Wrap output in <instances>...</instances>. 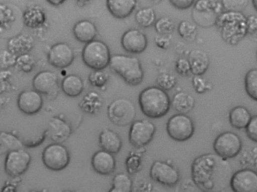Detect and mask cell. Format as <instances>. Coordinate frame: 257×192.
Segmentation results:
<instances>
[{
  "label": "cell",
  "mask_w": 257,
  "mask_h": 192,
  "mask_svg": "<svg viewBox=\"0 0 257 192\" xmlns=\"http://www.w3.org/2000/svg\"><path fill=\"white\" fill-rule=\"evenodd\" d=\"M232 174L226 159L218 154L206 153L195 158L191 167L195 185L204 191H220L230 185Z\"/></svg>",
  "instance_id": "cell-1"
},
{
  "label": "cell",
  "mask_w": 257,
  "mask_h": 192,
  "mask_svg": "<svg viewBox=\"0 0 257 192\" xmlns=\"http://www.w3.org/2000/svg\"><path fill=\"white\" fill-rule=\"evenodd\" d=\"M247 17L241 12L225 11L216 17L214 25L228 45L238 44L247 35Z\"/></svg>",
  "instance_id": "cell-2"
},
{
  "label": "cell",
  "mask_w": 257,
  "mask_h": 192,
  "mask_svg": "<svg viewBox=\"0 0 257 192\" xmlns=\"http://www.w3.org/2000/svg\"><path fill=\"white\" fill-rule=\"evenodd\" d=\"M138 100L142 112L151 118H158L165 116L171 105L167 92L158 86L145 88L140 92Z\"/></svg>",
  "instance_id": "cell-3"
},
{
  "label": "cell",
  "mask_w": 257,
  "mask_h": 192,
  "mask_svg": "<svg viewBox=\"0 0 257 192\" xmlns=\"http://www.w3.org/2000/svg\"><path fill=\"white\" fill-rule=\"evenodd\" d=\"M109 66L127 84L137 86L144 79V72L140 60L123 54L111 56Z\"/></svg>",
  "instance_id": "cell-4"
},
{
  "label": "cell",
  "mask_w": 257,
  "mask_h": 192,
  "mask_svg": "<svg viewBox=\"0 0 257 192\" xmlns=\"http://www.w3.org/2000/svg\"><path fill=\"white\" fill-rule=\"evenodd\" d=\"M110 58L108 47L99 40L86 43L82 52L84 64L94 70H103L109 66Z\"/></svg>",
  "instance_id": "cell-5"
},
{
  "label": "cell",
  "mask_w": 257,
  "mask_h": 192,
  "mask_svg": "<svg viewBox=\"0 0 257 192\" xmlns=\"http://www.w3.org/2000/svg\"><path fill=\"white\" fill-rule=\"evenodd\" d=\"M107 114L114 124L125 126L134 121L136 114V108L131 100L120 98L113 100L109 105Z\"/></svg>",
  "instance_id": "cell-6"
},
{
  "label": "cell",
  "mask_w": 257,
  "mask_h": 192,
  "mask_svg": "<svg viewBox=\"0 0 257 192\" xmlns=\"http://www.w3.org/2000/svg\"><path fill=\"white\" fill-rule=\"evenodd\" d=\"M168 134L177 141H184L194 134L195 128L192 119L186 114L178 113L172 116L166 124Z\"/></svg>",
  "instance_id": "cell-7"
},
{
  "label": "cell",
  "mask_w": 257,
  "mask_h": 192,
  "mask_svg": "<svg viewBox=\"0 0 257 192\" xmlns=\"http://www.w3.org/2000/svg\"><path fill=\"white\" fill-rule=\"evenodd\" d=\"M213 147L215 153L224 158L236 156L240 151L241 140L236 133L225 131L218 135L213 142Z\"/></svg>",
  "instance_id": "cell-8"
},
{
  "label": "cell",
  "mask_w": 257,
  "mask_h": 192,
  "mask_svg": "<svg viewBox=\"0 0 257 192\" xmlns=\"http://www.w3.org/2000/svg\"><path fill=\"white\" fill-rule=\"evenodd\" d=\"M42 160L48 168L58 171L63 169L68 165L70 155L64 146L59 143H52L44 149Z\"/></svg>",
  "instance_id": "cell-9"
},
{
  "label": "cell",
  "mask_w": 257,
  "mask_h": 192,
  "mask_svg": "<svg viewBox=\"0 0 257 192\" xmlns=\"http://www.w3.org/2000/svg\"><path fill=\"white\" fill-rule=\"evenodd\" d=\"M155 132V125L148 120L133 121L129 131V141L137 148L144 147L151 141Z\"/></svg>",
  "instance_id": "cell-10"
},
{
  "label": "cell",
  "mask_w": 257,
  "mask_h": 192,
  "mask_svg": "<svg viewBox=\"0 0 257 192\" xmlns=\"http://www.w3.org/2000/svg\"><path fill=\"white\" fill-rule=\"evenodd\" d=\"M150 176L154 180L167 186L176 184L180 179L179 171L171 164L161 160L153 162Z\"/></svg>",
  "instance_id": "cell-11"
},
{
  "label": "cell",
  "mask_w": 257,
  "mask_h": 192,
  "mask_svg": "<svg viewBox=\"0 0 257 192\" xmlns=\"http://www.w3.org/2000/svg\"><path fill=\"white\" fill-rule=\"evenodd\" d=\"M31 160L30 154L23 149L11 151L5 159V171L11 176H18L27 170Z\"/></svg>",
  "instance_id": "cell-12"
},
{
  "label": "cell",
  "mask_w": 257,
  "mask_h": 192,
  "mask_svg": "<svg viewBox=\"0 0 257 192\" xmlns=\"http://www.w3.org/2000/svg\"><path fill=\"white\" fill-rule=\"evenodd\" d=\"M230 186L235 192H257V172L251 169H242L234 173Z\"/></svg>",
  "instance_id": "cell-13"
},
{
  "label": "cell",
  "mask_w": 257,
  "mask_h": 192,
  "mask_svg": "<svg viewBox=\"0 0 257 192\" xmlns=\"http://www.w3.org/2000/svg\"><path fill=\"white\" fill-rule=\"evenodd\" d=\"M121 45L123 50L128 53L141 54L147 48L148 39L145 33L140 30L131 28L122 34Z\"/></svg>",
  "instance_id": "cell-14"
},
{
  "label": "cell",
  "mask_w": 257,
  "mask_h": 192,
  "mask_svg": "<svg viewBox=\"0 0 257 192\" xmlns=\"http://www.w3.org/2000/svg\"><path fill=\"white\" fill-rule=\"evenodd\" d=\"M32 84L35 90L49 97L55 96L59 85L57 75L50 71H43L34 77Z\"/></svg>",
  "instance_id": "cell-15"
},
{
  "label": "cell",
  "mask_w": 257,
  "mask_h": 192,
  "mask_svg": "<svg viewBox=\"0 0 257 192\" xmlns=\"http://www.w3.org/2000/svg\"><path fill=\"white\" fill-rule=\"evenodd\" d=\"M74 52L71 47L65 43H58L50 48L48 54L49 63L55 67L64 68L73 62Z\"/></svg>",
  "instance_id": "cell-16"
},
{
  "label": "cell",
  "mask_w": 257,
  "mask_h": 192,
  "mask_svg": "<svg viewBox=\"0 0 257 192\" xmlns=\"http://www.w3.org/2000/svg\"><path fill=\"white\" fill-rule=\"evenodd\" d=\"M43 99L40 93L35 90L22 92L18 98V106L23 113L32 115L38 112L43 105Z\"/></svg>",
  "instance_id": "cell-17"
},
{
  "label": "cell",
  "mask_w": 257,
  "mask_h": 192,
  "mask_svg": "<svg viewBox=\"0 0 257 192\" xmlns=\"http://www.w3.org/2000/svg\"><path fill=\"white\" fill-rule=\"evenodd\" d=\"M91 164L97 173L102 175H109L114 171L116 163L112 154L102 149L93 154L91 159Z\"/></svg>",
  "instance_id": "cell-18"
},
{
  "label": "cell",
  "mask_w": 257,
  "mask_h": 192,
  "mask_svg": "<svg viewBox=\"0 0 257 192\" xmlns=\"http://www.w3.org/2000/svg\"><path fill=\"white\" fill-rule=\"evenodd\" d=\"M35 40L30 34L21 33L10 38L7 43L8 50L15 55L28 53L34 47Z\"/></svg>",
  "instance_id": "cell-19"
},
{
  "label": "cell",
  "mask_w": 257,
  "mask_h": 192,
  "mask_svg": "<svg viewBox=\"0 0 257 192\" xmlns=\"http://www.w3.org/2000/svg\"><path fill=\"white\" fill-rule=\"evenodd\" d=\"M71 132L70 126L58 117H53L49 122L47 134L52 140L56 143H60L66 140Z\"/></svg>",
  "instance_id": "cell-20"
},
{
  "label": "cell",
  "mask_w": 257,
  "mask_h": 192,
  "mask_svg": "<svg viewBox=\"0 0 257 192\" xmlns=\"http://www.w3.org/2000/svg\"><path fill=\"white\" fill-rule=\"evenodd\" d=\"M137 0H106V7L114 18L123 19L129 17L135 11Z\"/></svg>",
  "instance_id": "cell-21"
},
{
  "label": "cell",
  "mask_w": 257,
  "mask_h": 192,
  "mask_svg": "<svg viewBox=\"0 0 257 192\" xmlns=\"http://www.w3.org/2000/svg\"><path fill=\"white\" fill-rule=\"evenodd\" d=\"M191 74L194 75H203L208 70L210 60L205 52L200 49L191 50L188 54Z\"/></svg>",
  "instance_id": "cell-22"
},
{
  "label": "cell",
  "mask_w": 257,
  "mask_h": 192,
  "mask_svg": "<svg viewBox=\"0 0 257 192\" xmlns=\"http://www.w3.org/2000/svg\"><path fill=\"white\" fill-rule=\"evenodd\" d=\"M73 33L77 40L86 44L94 40L97 35V30L92 22L82 20L75 24Z\"/></svg>",
  "instance_id": "cell-23"
},
{
  "label": "cell",
  "mask_w": 257,
  "mask_h": 192,
  "mask_svg": "<svg viewBox=\"0 0 257 192\" xmlns=\"http://www.w3.org/2000/svg\"><path fill=\"white\" fill-rule=\"evenodd\" d=\"M99 143L103 150L112 154L118 153L122 146V140L115 131L105 129L99 134Z\"/></svg>",
  "instance_id": "cell-24"
},
{
  "label": "cell",
  "mask_w": 257,
  "mask_h": 192,
  "mask_svg": "<svg viewBox=\"0 0 257 192\" xmlns=\"http://www.w3.org/2000/svg\"><path fill=\"white\" fill-rule=\"evenodd\" d=\"M25 25L32 29H36L44 25L46 21L45 13L40 6H31L25 10L23 13Z\"/></svg>",
  "instance_id": "cell-25"
},
{
  "label": "cell",
  "mask_w": 257,
  "mask_h": 192,
  "mask_svg": "<svg viewBox=\"0 0 257 192\" xmlns=\"http://www.w3.org/2000/svg\"><path fill=\"white\" fill-rule=\"evenodd\" d=\"M171 105L173 109L179 113L186 114L194 108L195 99L189 93L180 91L173 95Z\"/></svg>",
  "instance_id": "cell-26"
},
{
  "label": "cell",
  "mask_w": 257,
  "mask_h": 192,
  "mask_svg": "<svg viewBox=\"0 0 257 192\" xmlns=\"http://www.w3.org/2000/svg\"><path fill=\"white\" fill-rule=\"evenodd\" d=\"M251 116L244 107L238 106L233 108L229 113V121L231 125L237 129L245 128Z\"/></svg>",
  "instance_id": "cell-27"
},
{
  "label": "cell",
  "mask_w": 257,
  "mask_h": 192,
  "mask_svg": "<svg viewBox=\"0 0 257 192\" xmlns=\"http://www.w3.org/2000/svg\"><path fill=\"white\" fill-rule=\"evenodd\" d=\"M61 88L64 93L70 97H77L82 92L84 84L81 78L76 75H69L62 80Z\"/></svg>",
  "instance_id": "cell-28"
},
{
  "label": "cell",
  "mask_w": 257,
  "mask_h": 192,
  "mask_svg": "<svg viewBox=\"0 0 257 192\" xmlns=\"http://www.w3.org/2000/svg\"><path fill=\"white\" fill-rule=\"evenodd\" d=\"M23 149L22 141L13 134L2 131L0 134V153L1 154L11 151Z\"/></svg>",
  "instance_id": "cell-29"
},
{
  "label": "cell",
  "mask_w": 257,
  "mask_h": 192,
  "mask_svg": "<svg viewBox=\"0 0 257 192\" xmlns=\"http://www.w3.org/2000/svg\"><path fill=\"white\" fill-rule=\"evenodd\" d=\"M135 19L139 26L147 28L154 25L156 21V16L155 12L152 8L143 7L136 12Z\"/></svg>",
  "instance_id": "cell-30"
},
{
  "label": "cell",
  "mask_w": 257,
  "mask_h": 192,
  "mask_svg": "<svg viewBox=\"0 0 257 192\" xmlns=\"http://www.w3.org/2000/svg\"><path fill=\"white\" fill-rule=\"evenodd\" d=\"M194 9L199 13H212L217 16L223 12V7L218 0H197Z\"/></svg>",
  "instance_id": "cell-31"
},
{
  "label": "cell",
  "mask_w": 257,
  "mask_h": 192,
  "mask_svg": "<svg viewBox=\"0 0 257 192\" xmlns=\"http://www.w3.org/2000/svg\"><path fill=\"white\" fill-rule=\"evenodd\" d=\"M133 181L126 174L122 172L115 174L112 179L110 192H130L132 191Z\"/></svg>",
  "instance_id": "cell-32"
},
{
  "label": "cell",
  "mask_w": 257,
  "mask_h": 192,
  "mask_svg": "<svg viewBox=\"0 0 257 192\" xmlns=\"http://www.w3.org/2000/svg\"><path fill=\"white\" fill-rule=\"evenodd\" d=\"M144 146L138 148L137 151H132L125 160L127 172L131 174L137 172L141 167V155L145 152Z\"/></svg>",
  "instance_id": "cell-33"
},
{
  "label": "cell",
  "mask_w": 257,
  "mask_h": 192,
  "mask_svg": "<svg viewBox=\"0 0 257 192\" xmlns=\"http://www.w3.org/2000/svg\"><path fill=\"white\" fill-rule=\"evenodd\" d=\"M244 82L247 94L257 101V68L250 69L246 72Z\"/></svg>",
  "instance_id": "cell-34"
},
{
  "label": "cell",
  "mask_w": 257,
  "mask_h": 192,
  "mask_svg": "<svg viewBox=\"0 0 257 192\" xmlns=\"http://www.w3.org/2000/svg\"><path fill=\"white\" fill-rule=\"evenodd\" d=\"M177 32L179 36L187 41H193L197 35L196 25L188 21H181L177 27Z\"/></svg>",
  "instance_id": "cell-35"
},
{
  "label": "cell",
  "mask_w": 257,
  "mask_h": 192,
  "mask_svg": "<svg viewBox=\"0 0 257 192\" xmlns=\"http://www.w3.org/2000/svg\"><path fill=\"white\" fill-rule=\"evenodd\" d=\"M154 27L156 32L159 35H171L173 32L175 25L174 21L169 17L163 16L156 21Z\"/></svg>",
  "instance_id": "cell-36"
},
{
  "label": "cell",
  "mask_w": 257,
  "mask_h": 192,
  "mask_svg": "<svg viewBox=\"0 0 257 192\" xmlns=\"http://www.w3.org/2000/svg\"><path fill=\"white\" fill-rule=\"evenodd\" d=\"M177 82V80L176 76L167 72L160 73L156 78L158 86L166 91L174 88Z\"/></svg>",
  "instance_id": "cell-37"
},
{
  "label": "cell",
  "mask_w": 257,
  "mask_h": 192,
  "mask_svg": "<svg viewBox=\"0 0 257 192\" xmlns=\"http://www.w3.org/2000/svg\"><path fill=\"white\" fill-rule=\"evenodd\" d=\"M35 63L34 57L28 53L18 56L16 65L22 71L28 73L33 69Z\"/></svg>",
  "instance_id": "cell-38"
},
{
  "label": "cell",
  "mask_w": 257,
  "mask_h": 192,
  "mask_svg": "<svg viewBox=\"0 0 257 192\" xmlns=\"http://www.w3.org/2000/svg\"><path fill=\"white\" fill-rule=\"evenodd\" d=\"M225 11L242 12L245 9L248 0H221Z\"/></svg>",
  "instance_id": "cell-39"
},
{
  "label": "cell",
  "mask_w": 257,
  "mask_h": 192,
  "mask_svg": "<svg viewBox=\"0 0 257 192\" xmlns=\"http://www.w3.org/2000/svg\"><path fill=\"white\" fill-rule=\"evenodd\" d=\"M192 83L194 90L198 94L204 93L212 88L211 84L202 75H194Z\"/></svg>",
  "instance_id": "cell-40"
},
{
  "label": "cell",
  "mask_w": 257,
  "mask_h": 192,
  "mask_svg": "<svg viewBox=\"0 0 257 192\" xmlns=\"http://www.w3.org/2000/svg\"><path fill=\"white\" fill-rule=\"evenodd\" d=\"M102 70H94L90 74L88 79L92 85L101 87L107 82L109 76L106 72Z\"/></svg>",
  "instance_id": "cell-41"
},
{
  "label": "cell",
  "mask_w": 257,
  "mask_h": 192,
  "mask_svg": "<svg viewBox=\"0 0 257 192\" xmlns=\"http://www.w3.org/2000/svg\"><path fill=\"white\" fill-rule=\"evenodd\" d=\"M17 56L10 51H3L1 53V68L7 69L16 64Z\"/></svg>",
  "instance_id": "cell-42"
},
{
  "label": "cell",
  "mask_w": 257,
  "mask_h": 192,
  "mask_svg": "<svg viewBox=\"0 0 257 192\" xmlns=\"http://www.w3.org/2000/svg\"><path fill=\"white\" fill-rule=\"evenodd\" d=\"M175 68L176 72L182 76H187L191 73V67L188 59L179 58L175 62Z\"/></svg>",
  "instance_id": "cell-43"
},
{
  "label": "cell",
  "mask_w": 257,
  "mask_h": 192,
  "mask_svg": "<svg viewBox=\"0 0 257 192\" xmlns=\"http://www.w3.org/2000/svg\"><path fill=\"white\" fill-rule=\"evenodd\" d=\"M245 131L247 136L251 140L257 142V115L251 117L245 128Z\"/></svg>",
  "instance_id": "cell-44"
},
{
  "label": "cell",
  "mask_w": 257,
  "mask_h": 192,
  "mask_svg": "<svg viewBox=\"0 0 257 192\" xmlns=\"http://www.w3.org/2000/svg\"><path fill=\"white\" fill-rule=\"evenodd\" d=\"M171 35H159L154 38V43L159 48L163 50L168 49L171 45Z\"/></svg>",
  "instance_id": "cell-45"
},
{
  "label": "cell",
  "mask_w": 257,
  "mask_h": 192,
  "mask_svg": "<svg viewBox=\"0 0 257 192\" xmlns=\"http://www.w3.org/2000/svg\"><path fill=\"white\" fill-rule=\"evenodd\" d=\"M13 13L11 8L7 5L1 4V26L6 24H9L13 20Z\"/></svg>",
  "instance_id": "cell-46"
},
{
  "label": "cell",
  "mask_w": 257,
  "mask_h": 192,
  "mask_svg": "<svg viewBox=\"0 0 257 192\" xmlns=\"http://www.w3.org/2000/svg\"><path fill=\"white\" fill-rule=\"evenodd\" d=\"M247 35L257 37V16L250 15L247 17Z\"/></svg>",
  "instance_id": "cell-47"
},
{
  "label": "cell",
  "mask_w": 257,
  "mask_h": 192,
  "mask_svg": "<svg viewBox=\"0 0 257 192\" xmlns=\"http://www.w3.org/2000/svg\"><path fill=\"white\" fill-rule=\"evenodd\" d=\"M139 191H150L152 189L151 182L143 178L139 179L133 183V189Z\"/></svg>",
  "instance_id": "cell-48"
},
{
  "label": "cell",
  "mask_w": 257,
  "mask_h": 192,
  "mask_svg": "<svg viewBox=\"0 0 257 192\" xmlns=\"http://www.w3.org/2000/svg\"><path fill=\"white\" fill-rule=\"evenodd\" d=\"M169 2L174 8L181 10H187L195 3V0H169Z\"/></svg>",
  "instance_id": "cell-49"
},
{
  "label": "cell",
  "mask_w": 257,
  "mask_h": 192,
  "mask_svg": "<svg viewBox=\"0 0 257 192\" xmlns=\"http://www.w3.org/2000/svg\"><path fill=\"white\" fill-rule=\"evenodd\" d=\"M50 4L57 6L62 4L66 0H46Z\"/></svg>",
  "instance_id": "cell-50"
},
{
  "label": "cell",
  "mask_w": 257,
  "mask_h": 192,
  "mask_svg": "<svg viewBox=\"0 0 257 192\" xmlns=\"http://www.w3.org/2000/svg\"><path fill=\"white\" fill-rule=\"evenodd\" d=\"M80 6H84L90 3L93 0H75Z\"/></svg>",
  "instance_id": "cell-51"
},
{
  "label": "cell",
  "mask_w": 257,
  "mask_h": 192,
  "mask_svg": "<svg viewBox=\"0 0 257 192\" xmlns=\"http://www.w3.org/2000/svg\"><path fill=\"white\" fill-rule=\"evenodd\" d=\"M253 8L257 12V0H251Z\"/></svg>",
  "instance_id": "cell-52"
},
{
  "label": "cell",
  "mask_w": 257,
  "mask_h": 192,
  "mask_svg": "<svg viewBox=\"0 0 257 192\" xmlns=\"http://www.w3.org/2000/svg\"><path fill=\"white\" fill-rule=\"evenodd\" d=\"M151 2H152L153 3L157 4L161 2H162L163 0H150Z\"/></svg>",
  "instance_id": "cell-53"
},
{
  "label": "cell",
  "mask_w": 257,
  "mask_h": 192,
  "mask_svg": "<svg viewBox=\"0 0 257 192\" xmlns=\"http://www.w3.org/2000/svg\"><path fill=\"white\" fill-rule=\"evenodd\" d=\"M256 58H257V51H256Z\"/></svg>",
  "instance_id": "cell-54"
}]
</instances>
